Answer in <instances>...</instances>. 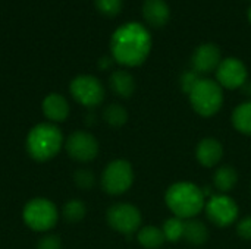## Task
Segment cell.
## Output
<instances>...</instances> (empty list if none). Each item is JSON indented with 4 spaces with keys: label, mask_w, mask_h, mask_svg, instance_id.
<instances>
[{
    "label": "cell",
    "mask_w": 251,
    "mask_h": 249,
    "mask_svg": "<svg viewBox=\"0 0 251 249\" xmlns=\"http://www.w3.org/2000/svg\"><path fill=\"white\" fill-rule=\"evenodd\" d=\"M165 201L174 216L190 220L199 216L206 205V195L201 188L191 182H176L168 188Z\"/></svg>",
    "instance_id": "7a4b0ae2"
},
{
    "label": "cell",
    "mask_w": 251,
    "mask_h": 249,
    "mask_svg": "<svg viewBox=\"0 0 251 249\" xmlns=\"http://www.w3.org/2000/svg\"><path fill=\"white\" fill-rule=\"evenodd\" d=\"M247 78H249V70L246 65L235 57L224 59L216 69V79H218L216 82L222 88H228V90L243 88L244 84L247 82Z\"/></svg>",
    "instance_id": "8fae6325"
},
{
    "label": "cell",
    "mask_w": 251,
    "mask_h": 249,
    "mask_svg": "<svg viewBox=\"0 0 251 249\" xmlns=\"http://www.w3.org/2000/svg\"><path fill=\"white\" fill-rule=\"evenodd\" d=\"M109 226L122 233V235H132L134 232L140 230L141 226V213L137 207L126 203H119L112 205L106 214Z\"/></svg>",
    "instance_id": "ba28073f"
},
{
    "label": "cell",
    "mask_w": 251,
    "mask_h": 249,
    "mask_svg": "<svg viewBox=\"0 0 251 249\" xmlns=\"http://www.w3.org/2000/svg\"><path fill=\"white\" fill-rule=\"evenodd\" d=\"M238 182V173L231 166L219 167L213 175V185L221 194H228Z\"/></svg>",
    "instance_id": "ac0fdd59"
},
{
    "label": "cell",
    "mask_w": 251,
    "mask_h": 249,
    "mask_svg": "<svg viewBox=\"0 0 251 249\" xmlns=\"http://www.w3.org/2000/svg\"><path fill=\"white\" fill-rule=\"evenodd\" d=\"M22 219L29 229L35 232H47L56 226L59 213L50 200L34 198L25 204Z\"/></svg>",
    "instance_id": "5b68a950"
},
{
    "label": "cell",
    "mask_w": 251,
    "mask_h": 249,
    "mask_svg": "<svg viewBox=\"0 0 251 249\" xmlns=\"http://www.w3.org/2000/svg\"><path fill=\"white\" fill-rule=\"evenodd\" d=\"M184 227H185V220L174 216V217L165 220L162 232L168 242H178V241L184 239Z\"/></svg>",
    "instance_id": "44dd1931"
},
{
    "label": "cell",
    "mask_w": 251,
    "mask_h": 249,
    "mask_svg": "<svg viewBox=\"0 0 251 249\" xmlns=\"http://www.w3.org/2000/svg\"><path fill=\"white\" fill-rule=\"evenodd\" d=\"M134 183V170L126 160L110 161L101 175V188L109 195H122Z\"/></svg>",
    "instance_id": "8992f818"
},
{
    "label": "cell",
    "mask_w": 251,
    "mask_h": 249,
    "mask_svg": "<svg viewBox=\"0 0 251 249\" xmlns=\"http://www.w3.org/2000/svg\"><path fill=\"white\" fill-rule=\"evenodd\" d=\"M69 91L76 103L84 107H96L104 100V87L93 75H78L69 84Z\"/></svg>",
    "instance_id": "52a82bcc"
},
{
    "label": "cell",
    "mask_w": 251,
    "mask_h": 249,
    "mask_svg": "<svg viewBox=\"0 0 251 249\" xmlns=\"http://www.w3.org/2000/svg\"><path fill=\"white\" fill-rule=\"evenodd\" d=\"M87 214V207L81 200H71L63 205L62 216L69 223H78L81 222Z\"/></svg>",
    "instance_id": "603a6c76"
},
{
    "label": "cell",
    "mask_w": 251,
    "mask_h": 249,
    "mask_svg": "<svg viewBox=\"0 0 251 249\" xmlns=\"http://www.w3.org/2000/svg\"><path fill=\"white\" fill-rule=\"evenodd\" d=\"M188 98L193 109L200 116L210 117L222 109L224 91L216 81L200 78L194 88L188 92Z\"/></svg>",
    "instance_id": "277c9868"
},
{
    "label": "cell",
    "mask_w": 251,
    "mask_h": 249,
    "mask_svg": "<svg viewBox=\"0 0 251 249\" xmlns=\"http://www.w3.org/2000/svg\"><path fill=\"white\" fill-rule=\"evenodd\" d=\"M112 60H113V57H109V56L101 57V59L99 60V68H100V69H107V68H110V66H112Z\"/></svg>",
    "instance_id": "f1b7e54d"
},
{
    "label": "cell",
    "mask_w": 251,
    "mask_h": 249,
    "mask_svg": "<svg viewBox=\"0 0 251 249\" xmlns=\"http://www.w3.org/2000/svg\"><path fill=\"white\" fill-rule=\"evenodd\" d=\"M243 88H244L246 94H247V95H250V97H251V82H246Z\"/></svg>",
    "instance_id": "f546056e"
},
{
    "label": "cell",
    "mask_w": 251,
    "mask_h": 249,
    "mask_svg": "<svg viewBox=\"0 0 251 249\" xmlns=\"http://www.w3.org/2000/svg\"><path fill=\"white\" fill-rule=\"evenodd\" d=\"M196 157L201 166L213 167L222 160L224 147L215 138H204L199 142V145L196 148Z\"/></svg>",
    "instance_id": "5bb4252c"
},
{
    "label": "cell",
    "mask_w": 251,
    "mask_h": 249,
    "mask_svg": "<svg viewBox=\"0 0 251 249\" xmlns=\"http://www.w3.org/2000/svg\"><path fill=\"white\" fill-rule=\"evenodd\" d=\"M109 84L112 91L121 98H129L135 91V79L128 70H115L109 78Z\"/></svg>",
    "instance_id": "2e32d148"
},
{
    "label": "cell",
    "mask_w": 251,
    "mask_h": 249,
    "mask_svg": "<svg viewBox=\"0 0 251 249\" xmlns=\"http://www.w3.org/2000/svg\"><path fill=\"white\" fill-rule=\"evenodd\" d=\"M247 18H249V21H250L251 23V6L249 7V12H247Z\"/></svg>",
    "instance_id": "4dcf8cb0"
},
{
    "label": "cell",
    "mask_w": 251,
    "mask_h": 249,
    "mask_svg": "<svg viewBox=\"0 0 251 249\" xmlns=\"http://www.w3.org/2000/svg\"><path fill=\"white\" fill-rule=\"evenodd\" d=\"M74 182L75 185L82 189V191H90L94 183H96V176L91 170L88 169H78L75 173H74Z\"/></svg>",
    "instance_id": "cb8c5ba5"
},
{
    "label": "cell",
    "mask_w": 251,
    "mask_h": 249,
    "mask_svg": "<svg viewBox=\"0 0 251 249\" xmlns=\"http://www.w3.org/2000/svg\"><path fill=\"white\" fill-rule=\"evenodd\" d=\"M65 148L69 157L79 163L93 161L99 154V142L96 136L85 131L72 132L65 141Z\"/></svg>",
    "instance_id": "30bf717a"
},
{
    "label": "cell",
    "mask_w": 251,
    "mask_h": 249,
    "mask_svg": "<svg viewBox=\"0 0 251 249\" xmlns=\"http://www.w3.org/2000/svg\"><path fill=\"white\" fill-rule=\"evenodd\" d=\"M63 144V134L54 123H38L26 135V151L37 161L51 160Z\"/></svg>",
    "instance_id": "3957f363"
},
{
    "label": "cell",
    "mask_w": 251,
    "mask_h": 249,
    "mask_svg": "<svg viewBox=\"0 0 251 249\" xmlns=\"http://www.w3.org/2000/svg\"><path fill=\"white\" fill-rule=\"evenodd\" d=\"M193 70L197 73H210L218 69L221 60V50L213 43H204L199 45L193 54Z\"/></svg>",
    "instance_id": "7c38bea8"
},
{
    "label": "cell",
    "mask_w": 251,
    "mask_h": 249,
    "mask_svg": "<svg viewBox=\"0 0 251 249\" xmlns=\"http://www.w3.org/2000/svg\"><path fill=\"white\" fill-rule=\"evenodd\" d=\"M103 119L113 128L124 126L128 120V112L121 104H109L103 112Z\"/></svg>",
    "instance_id": "7402d4cb"
},
{
    "label": "cell",
    "mask_w": 251,
    "mask_h": 249,
    "mask_svg": "<svg viewBox=\"0 0 251 249\" xmlns=\"http://www.w3.org/2000/svg\"><path fill=\"white\" fill-rule=\"evenodd\" d=\"M200 78H201L200 73H197L196 70H187V72L182 73V76H181V87H182V90H184V92L187 95L194 88V85L199 82Z\"/></svg>",
    "instance_id": "484cf974"
},
{
    "label": "cell",
    "mask_w": 251,
    "mask_h": 249,
    "mask_svg": "<svg viewBox=\"0 0 251 249\" xmlns=\"http://www.w3.org/2000/svg\"><path fill=\"white\" fill-rule=\"evenodd\" d=\"M37 249H62V241L56 235H46L38 241Z\"/></svg>",
    "instance_id": "4316f807"
},
{
    "label": "cell",
    "mask_w": 251,
    "mask_h": 249,
    "mask_svg": "<svg viewBox=\"0 0 251 249\" xmlns=\"http://www.w3.org/2000/svg\"><path fill=\"white\" fill-rule=\"evenodd\" d=\"M232 125L238 132L251 136V100L235 107L232 113Z\"/></svg>",
    "instance_id": "ffe728a7"
},
{
    "label": "cell",
    "mask_w": 251,
    "mask_h": 249,
    "mask_svg": "<svg viewBox=\"0 0 251 249\" xmlns=\"http://www.w3.org/2000/svg\"><path fill=\"white\" fill-rule=\"evenodd\" d=\"M143 16L147 23L154 28H160L166 25L171 18L169 4L165 0H144Z\"/></svg>",
    "instance_id": "9a60e30c"
},
{
    "label": "cell",
    "mask_w": 251,
    "mask_h": 249,
    "mask_svg": "<svg viewBox=\"0 0 251 249\" xmlns=\"http://www.w3.org/2000/svg\"><path fill=\"white\" fill-rule=\"evenodd\" d=\"M237 232L243 239L251 241V216L241 219L237 225Z\"/></svg>",
    "instance_id": "83f0119b"
},
{
    "label": "cell",
    "mask_w": 251,
    "mask_h": 249,
    "mask_svg": "<svg viewBox=\"0 0 251 249\" xmlns=\"http://www.w3.org/2000/svg\"><path fill=\"white\" fill-rule=\"evenodd\" d=\"M204 210L207 219L219 227H226L238 219V205L226 194L212 195L209 201H206Z\"/></svg>",
    "instance_id": "9c48e42d"
},
{
    "label": "cell",
    "mask_w": 251,
    "mask_h": 249,
    "mask_svg": "<svg viewBox=\"0 0 251 249\" xmlns=\"http://www.w3.org/2000/svg\"><path fill=\"white\" fill-rule=\"evenodd\" d=\"M94 4L106 16H116L122 10V0H94Z\"/></svg>",
    "instance_id": "d4e9b609"
},
{
    "label": "cell",
    "mask_w": 251,
    "mask_h": 249,
    "mask_svg": "<svg viewBox=\"0 0 251 249\" xmlns=\"http://www.w3.org/2000/svg\"><path fill=\"white\" fill-rule=\"evenodd\" d=\"M43 114L50 120V123H59L66 120L69 116V103L68 100L56 92L49 94L41 104Z\"/></svg>",
    "instance_id": "4fadbf2b"
},
{
    "label": "cell",
    "mask_w": 251,
    "mask_h": 249,
    "mask_svg": "<svg viewBox=\"0 0 251 249\" xmlns=\"http://www.w3.org/2000/svg\"><path fill=\"white\" fill-rule=\"evenodd\" d=\"M184 239L188 244H191V245L200 247V245L207 242V239H209V229L200 220H196V219L185 220Z\"/></svg>",
    "instance_id": "e0dca14e"
},
{
    "label": "cell",
    "mask_w": 251,
    "mask_h": 249,
    "mask_svg": "<svg viewBox=\"0 0 251 249\" xmlns=\"http://www.w3.org/2000/svg\"><path fill=\"white\" fill-rule=\"evenodd\" d=\"M150 50L151 35L138 22H128L119 26L110 38L112 57L124 66H140L149 57Z\"/></svg>",
    "instance_id": "6da1fadb"
},
{
    "label": "cell",
    "mask_w": 251,
    "mask_h": 249,
    "mask_svg": "<svg viewBox=\"0 0 251 249\" xmlns=\"http://www.w3.org/2000/svg\"><path fill=\"white\" fill-rule=\"evenodd\" d=\"M137 241L143 248L146 249H157L166 242L162 229L156 227V226L140 227V230L137 233Z\"/></svg>",
    "instance_id": "d6986e66"
}]
</instances>
